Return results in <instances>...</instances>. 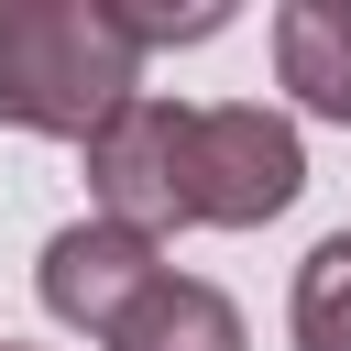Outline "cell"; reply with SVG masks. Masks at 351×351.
<instances>
[{"label":"cell","instance_id":"1","mask_svg":"<svg viewBox=\"0 0 351 351\" xmlns=\"http://www.w3.org/2000/svg\"><path fill=\"white\" fill-rule=\"evenodd\" d=\"M143 99V44L121 0H0V121L99 143Z\"/></svg>","mask_w":351,"mask_h":351},{"label":"cell","instance_id":"2","mask_svg":"<svg viewBox=\"0 0 351 351\" xmlns=\"http://www.w3.org/2000/svg\"><path fill=\"white\" fill-rule=\"evenodd\" d=\"M88 186H99V219L165 241V230H197V110L176 99H132L99 143H88Z\"/></svg>","mask_w":351,"mask_h":351},{"label":"cell","instance_id":"3","mask_svg":"<svg viewBox=\"0 0 351 351\" xmlns=\"http://www.w3.org/2000/svg\"><path fill=\"white\" fill-rule=\"evenodd\" d=\"M296 186H307L296 121H274L263 99L197 110V230H263L296 208Z\"/></svg>","mask_w":351,"mask_h":351},{"label":"cell","instance_id":"4","mask_svg":"<svg viewBox=\"0 0 351 351\" xmlns=\"http://www.w3.org/2000/svg\"><path fill=\"white\" fill-rule=\"evenodd\" d=\"M165 241H143V230H121V219H66L55 241H44V307L66 318V329H88V340H121V318L165 285V263H154Z\"/></svg>","mask_w":351,"mask_h":351},{"label":"cell","instance_id":"5","mask_svg":"<svg viewBox=\"0 0 351 351\" xmlns=\"http://www.w3.org/2000/svg\"><path fill=\"white\" fill-rule=\"evenodd\" d=\"M274 77L318 121H351V0H285L274 11Z\"/></svg>","mask_w":351,"mask_h":351},{"label":"cell","instance_id":"6","mask_svg":"<svg viewBox=\"0 0 351 351\" xmlns=\"http://www.w3.org/2000/svg\"><path fill=\"white\" fill-rule=\"evenodd\" d=\"M110 351H252V340H241V307H230L219 285L165 274V285L121 318V340H110Z\"/></svg>","mask_w":351,"mask_h":351},{"label":"cell","instance_id":"7","mask_svg":"<svg viewBox=\"0 0 351 351\" xmlns=\"http://www.w3.org/2000/svg\"><path fill=\"white\" fill-rule=\"evenodd\" d=\"M296 351H351V230L296 263Z\"/></svg>","mask_w":351,"mask_h":351},{"label":"cell","instance_id":"8","mask_svg":"<svg viewBox=\"0 0 351 351\" xmlns=\"http://www.w3.org/2000/svg\"><path fill=\"white\" fill-rule=\"evenodd\" d=\"M121 22H132V44L154 55V44H208V33H230V0H121Z\"/></svg>","mask_w":351,"mask_h":351},{"label":"cell","instance_id":"9","mask_svg":"<svg viewBox=\"0 0 351 351\" xmlns=\"http://www.w3.org/2000/svg\"><path fill=\"white\" fill-rule=\"evenodd\" d=\"M0 351H22V340H0Z\"/></svg>","mask_w":351,"mask_h":351}]
</instances>
